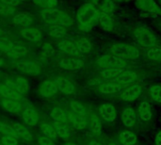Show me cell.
<instances>
[{"label":"cell","mask_w":161,"mask_h":145,"mask_svg":"<svg viewBox=\"0 0 161 145\" xmlns=\"http://www.w3.org/2000/svg\"><path fill=\"white\" fill-rule=\"evenodd\" d=\"M100 11L92 4H85L81 6L76 13V20L80 30L88 31L98 23Z\"/></svg>","instance_id":"6da1fadb"},{"label":"cell","mask_w":161,"mask_h":145,"mask_svg":"<svg viewBox=\"0 0 161 145\" xmlns=\"http://www.w3.org/2000/svg\"><path fill=\"white\" fill-rule=\"evenodd\" d=\"M41 16L43 22L50 25H61L66 27L73 25L72 17L65 11L58 8L44 9L42 11Z\"/></svg>","instance_id":"7a4b0ae2"},{"label":"cell","mask_w":161,"mask_h":145,"mask_svg":"<svg viewBox=\"0 0 161 145\" xmlns=\"http://www.w3.org/2000/svg\"><path fill=\"white\" fill-rule=\"evenodd\" d=\"M110 53L122 59H136L140 57V50L130 44L116 43L110 47Z\"/></svg>","instance_id":"3957f363"},{"label":"cell","mask_w":161,"mask_h":145,"mask_svg":"<svg viewBox=\"0 0 161 145\" xmlns=\"http://www.w3.org/2000/svg\"><path fill=\"white\" fill-rule=\"evenodd\" d=\"M134 38L136 42L144 47H151L156 44L157 37L156 35L146 28H138L134 33Z\"/></svg>","instance_id":"277c9868"},{"label":"cell","mask_w":161,"mask_h":145,"mask_svg":"<svg viewBox=\"0 0 161 145\" xmlns=\"http://www.w3.org/2000/svg\"><path fill=\"white\" fill-rule=\"evenodd\" d=\"M96 64L102 70L112 68H124V66L125 65V60L113 55H106L99 58L96 61Z\"/></svg>","instance_id":"5b68a950"},{"label":"cell","mask_w":161,"mask_h":145,"mask_svg":"<svg viewBox=\"0 0 161 145\" xmlns=\"http://www.w3.org/2000/svg\"><path fill=\"white\" fill-rule=\"evenodd\" d=\"M0 93L6 99H12V100H19L22 96L20 93L15 82L7 81L5 84L0 85Z\"/></svg>","instance_id":"8992f818"},{"label":"cell","mask_w":161,"mask_h":145,"mask_svg":"<svg viewBox=\"0 0 161 145\" xmlns=\"http://www.w3.org/2000/svg\"><path fill=\"white\" fill-rule=\"evenodd\" d=\"M17 69L29 75H38L41 73L40 66L30 59H22L17 63Z\"/></svg>","instance_id":"52a82bcc"},{"label":"cell","mask_w":161,"mask_h":145,"mask_svg":"<svg viewBox=\"0 0 161 145\" xmlns=\"http://www.w3.org/2000/svg\"><path fill=\"white\" fill-rule=\"evenodd\" d=\"M142 94V87L139 84H132L126 87L121 93V98L125 102H132L137 100Z\"/></svg>","instance_id":"ba28073f"},{"label":"cell","mask_w":161,"mask_h":145,"mask_svg":"<svg viewBox=\"0 0 161 145\" xmlns=\"http://www.w3.org/2000/svg\"><path fill=\"white\" fill-rule=\"evenodd\" d=\"M58 63L64 70H78L84 66V60L79 58H64L58 60Z\"/></svg>","instance_id":"9c48e42d"},{"label":"cell","mask_w":161,"mask_h":145,"mask_svg":"<svg viewBox=\"0 0 161 145\" xmlns=\"http://www.w3.org/2000/svg\"><path fill=\"white\" fill-rule=\"evenodd\" d=\"M99 115L106 122L111 123L116 120V109L112 104L106 103L100 106L99 108Z\"/></svg>","instance_id":"30bf717a"},{"label":"cell","mask_w":161,"mask_h":145,"mask_svg":"<svg viewBox=\"0 0 161 145\" xmlns=\"http://www.w3.org/2000/svg\"><path fill=\"white\" fill-rule=\"evenodd\" d=\"M137 78H138V75L135 72L125 70L114 81L117 82L118 84H120L122 88H126V87L134 84V82L137 80Z\"/></svg>","instance_id":"8fae6325"},{"label":"cell","mask_w":161,"mask_h":145,"mask_svg":"<svg viewBox=\"0 0 161 145\" xmlns=\"http://www.w3.org/2000/svg\"><path fill=\"white\" fill-rule=\"evenodd\" d=\"M137 112L133 108L124 109L121 116L122 123L126 127H133L137 122Z\"/></svg>","instance_id":"7c38bea8"},{"label":"cell","mask_w":161,"mask_h":145,"mask_svg":"<svg viewBox=\"0 0 161 145\" xmlns=\"http://www.w3.org/2000/svg\"><path fill=\"white\" fill-rule=\"evenodd\" d=\"M27 52H28V48L26 47V45H25L24 43H21L20 42L13 41L10 50L7 52L6 54L11 59H19V58L24 57L25 54H27Z\"/></svg>","instance_id":"4fadbf2b"},{"label":"cell","mask_w":161,"mask_h":145,"mask_svg":"<svg viewBox=\"0 0 161 145\" xmlns=\"http://www.w3.org/2000/svg\"><path fill=\"white\" fill-rule=\"evenodd\" d=\"M137 117L142 122H150L153 117V112L149 103L143 101L139 104L137 109Z\"/></svg>","instance_id":"5bb4252c"},{"label":"cell","mask_w":161,"mask_h":145,"mask_svg":"<svg viewBox=\"0 0 161 145\" xmlns=\"http://www.w3.org/2000/svg\"><path fill=\"white\" fill-rule=\"evenodd\" d=\"M58 48L69 56H76L79 53L76 42L72 39H65L58 43Z\"/></svg>","instance_id":"9a60e30c"},{"label":"cell","mask_w":161,"mask_h":145,"mask_svg":"<svg viewBox=\"0 0 161 145\" xmlns=\"http://www.w3.org/2000/svg\"><path fill=\"white\" fill-rule=\"evenodd\" d=\"M58 87V90H59L64 94H72L75 91V85L67 78L63 77H56L54 81Z\"/></svg>","instance_id":"2e32d148"},{"label":"cell","mask_w":161,"mask_h":145,"mask_svg":"<svg viewBox=\"0 0 161 145\" xmlns=\"http://www.w3.org/2000/svg\"><path fill=\"white\" fill-rule=\"evenodd\" d=\"M11 128L14 130L17 137L20 138L21 140H23L24 142H25V143H31L32 142L33 136L26 127H25L24 125H22L20 124H13Z\"/></svg>","instance_id":"e0dca14e"},{"label":"cell","mask_w":161,"mask_h":145,"mask_svg":"<svg viewBox=\"0 0 161 145\" xmlns=\"http://www.w3.org/2000/svg\"><path fill=\"white\" fill-rule=\"evenodd\" d=\"M20 34L29 42H40L42 40V32L35 27H24L20 29Z\"/></svg>","instance_id":"ac0fdd59"},{"label":"cell","mask_w":161,"mask_h":145,"mask_svg":"<svg viewBox=\"0 0 161 145\" xmlns=\"http://www.w3.org/2000/svg\"><path fill=\"white\" fill-rule=\"evenodd\" d=\"M12 22H13V24H15L17 25L26 27L32 24L33 17L31 14H29L25 11H20V12H17L14 14V16L12 18Z\"/></svg>","instance_id":"d6986e66"},{"label":"cell","mask_w":161,"mask_h":145,"mask_svg":"<svg viewBox=\"0 0 161 145\" xmlns=\"http://www.w3.org/2000/svg\"><path fill=\"white\" fill-rule=\"evenodd\" d=\"M136 5L139 8L152 12V13H161L160 8L154 0H136Z\"/></svg>","instance_id":"ffe728a7"},{"label":"cell","mask_w":161,"mask_h":145,"mask_svg":"<svg viewBox=\"0 0 161 145\" xmlns=\"http://www.w3.org/2000/svg\"><path fill=\"white\" fill-rule=\"evenodd\" d=\"M70 119L71 122L75 129L81 130L84 129L87 125V115L86 114H80L71 111L70 112Z\"/></svg>","instance_id":"44dd1931"},{"label":"cell","mask_w":161,"mask_h":145,"mask_svg":"<svg viewBox=\"0 0 161 145\" xmlns=\"http://www.w3.org/2000/svg\"><path fill=\"white\" fill-rule=\"evenodd\" d=\"M58 92V87L54 81H43L40 87V93L43 97H49Z\"/></svg>","instance_id":"7402d4cb"},{"label":"cell","mask_w":161,"mask_h":145,"mask_svg":"<svg viewBox=\"0 0 161 145\" xmlns=\"http://www.w3.org/2000/svg\"><path fill=\"white\" fill-rule=\"evenodd\" d=\"M123 88L121 87L120 84H118L115 81H108L106 82L104 84H102L99 87V91L102 93L105 94H113V93H117L119 92Z\"/></svg>","instance_id":"603a6c76"},{"label":"cell","mask_w":161,"mask_h":145,"mask_svg":"<svg viewBox=\"0 0 161 145\" xmlns=\"http://www.w3.org/2000/svg\"><path fill=\"white\" fill-rule=\"evenodd\" d=\"M137 141V136L129 130H124L119 135V142L122 145H135Z\"/></svg>","instance_id":"cb8c5ba5"},{"label":"cell","mask_w":161,"mask_h":145,"mask_svg":"<svg viewBox=\"0 0 161 145\" xmlns=\"http://www.w3.org/2000/svg\"><path fill=\"white\" fill-rule=\"evenodd\" d=\"M125 71L124 68H112V69H106V70H102L100 75L104 79L107 80H111L114 81L123 72Z\"/></svg>","instance_id":"d4e9b609"},{"label":"cell","mask_w":161,"mask_h":145,"mask_svg":"<svg viewBox=\"0 0 161 145\" xmlns=\"http://www.w3.org/2000/svg\"><path fill=\"white\" fill-rule=\"evenodd\" d=\"M23 118H24V121L25 123L27 125H30V126H34L38 124V121H39V115L36 111H34L33 109H25L24 112H23Z\"/></svg>","instance_id":"484cf974"},{"label":"cell","mask_w":161,"mask_h":145,"mask_svg":"<svg viewBox=\"0 0 161 145\" xmlns=\"http://www.w3.org/2000/svg\"><path fill=\"white\" fill-rule=\"evenodd\" d=\"M51 117L53 118L54 124H64L67 123L66 113L59 108H54L51 110Z\"/></svg>","instance_id":"4316f807"},{"label":"cell","mask_w":161,"mask_h":145,"mask_svg":"<svg viewBox=\"0 0 161 145\" xmlns=\"http://www.w3.org/2000/svg\"><path fill=\"white\" fill-rule=\"evenodd\" d=\"M98 23L102 26L103 29L108 30V31L111 30L113 28V25H114L112 19L109 17L108 14H105V13H101V12H100V15H99Z\"/></svg>","instance_id":"83f0119b"},{"label":"cell","mask_w":161,"mask_h":145,"mask_svg":"<svg viewBox=\"0 0 161 145\" xmlns=\"http://www.w3.org/2000/svg\"><path fill=\"white\" fill-rule=\"evenodd\" d=\"M90 129L93 133H99L102 129L101 120L95 113H91L90 115Z\"/></svg>","instance_id":"f1b7e54d"},{"label":"cell","mask_w":161,"mask_h":145,"mask_svg":"<svg viewBox=\"0 0 161 145\" xmlns=\"http://www.w3.org/2000/svg\"><path fill=\"white\" fill-rule=\"evenodd\" d=\"M40 126H41L42 132L44 134L45 137H47V138H49L51 140H55L58 137L55 127L52 126V125H50L49 124H47V123H42Z\"/></svg>","instance_id":"f546056e"},{"label":"cell","mask_w":161,"mask_h":145,"mask_svg":"<svg viewBox=\"0 0 161 145\" xmlns=\"http://www.w3.org/2000/svg\"><path fill=\"white\" fill-rule=\"evenodd\" d=\"M2 105L4 107V109L9 112H17L18 110H20L21 106L19 103H17L16 100H12V99H6L4 98Z\"/></svg>","instance_id":"4dcf8cb0"},{"label":"cell","mask_w":161,"mask_h":145,"mask_svg":"<svg viewBox=\"0 0 161 145\" xmlns=\"http://www.w3.org/2000/svg\"><path fill=\"white\" fill-rule=\"evenodd\" d=\"M147 57L150 60L161 61V47L158 45H153L149 47L147 51Z\"/></svg>","instance_id":"1f68e13d"},{"label":"cell","mask_w":161,"mask_h":145,"mask_svg":"<svg viewBox=\"0 0 161 145\" xmlns=\"http://www.w3.org/2000/svg\"><path fill=\"white\" fill-rule=\"evenodd\" d=\"M33 2L42 10L56 8V7L58 6V0H33Z\"/></svg>","instance_id":"d6a6232c"},{"label":"cell","mask_w":161,"mask_h":145,"mask_svg":"<svg viewBox=\"0 0 161 145\" xmlns=\"http://www.w3.org/2000/svg\"><path fill=\"white\" fill-rule=\"evenodd\" d=\"M48 34L51 37L54 38H62L66 35V29L64 26L61 25H51L49 30H48Z\"/></svg>","instance_id":"836d02e7"},{"label":"cell","mask_w":161,"mask_h":145,"mask_svg":"<svg viewBox=\"0 0 161 145\" xmlns=\"http://www.w3.org/2000/svg\"><path fill=\"white\" fill-rule=\"evenodd\" d=\"M14 82H15V84H16L21 94L27 93L30 91V85L26 79H25L23 77H18V78H16V80Z\"/></svg>","instance_id":"e575fe53"},{"label":"cell","mask_w":161,"mask_h":145,"mask_svg":"<svg viewBox=\"0 0 161 145\" xmlns=\"http://www.w3.org/2000/svg\"><path fill=\"white\" fill-rule=\"evenodd\" d=\"M54 127L56 129L57 135L59 138L67 140L70 137V131L64 124H54Z\"/></svg>","instance_id":"d590c367"},{"label":"cell","mask_w":161,"mask_h":145,"mask_svg":"<svg viewBox=\"0 0 161 145\" xmlns=\"http://www.w3.org/2000/svg\"><path fill=\"white\" fill-rule=\"evenodd\" d=\"M77 46H78V50L80 53H88L92 50V42L87 39V38H80L77 42Z\"/></svg>","instance_id":"8d00e7d4"},{"label":"cell","mask_w":161,"mask_h":145,"mask_svg":"<svg viewBox=\"0 0 161 145\" xmlns=\"http://www.w3.org/2000/svg\"><path fill=\"white\" fill-rule=\"evenodd\" d=\"M114 8H115V5L112 0H103V2L100 5V12L101 13L109 15V13H111L114 10Z\"/></svg>","instance_id":"74e56055"},{"label":"cell","mask_w":161,"mask_h":145,"mask_svg":"<svg viewBox=\"0 0 161 145\" xmlns=\"http://www.w3.org/2000/svg\"><path fill=\"white\" fill-rule=\"evenodd\" d=\"M151 98L157 102L161 104V86L160 85H152L149 89Z\"/></svg>","instance_id":"f35d334b"},{"label":"cell","mask_w":161,"mask_h":145,"mask_svg":"<svg viewBox=\"0 0 161 145\" xmlns=\"http://www.w3.org/2000/svg\"><path fill=\"white\" fill-rule=\"evenodd\" d=\"M15 13V8L6 4H0V15L3 16H9Z\"/></svg>","instance_id":"ab89813d"},{"label":"cell","mask_w":161,"mask_h":145,"mask_svg":"<svg viewBox=\"0 0 161 145\" xmlns=\"http://www.w3.org/2000/svg\"><path fill=\"white\" fill-rule=\"evenodd\" d=\"M71 109H72L71 111H73V112L80 113V114H87L85 107H84L80 102L73 101V102L71 103Z\"/></svg>","instance_id":"60d3db41"},{"label":"cell","mask_w":161,"mask_h":145,"mask_svg":"<svg viewBox=\"0 0 161 145\" xmlns=\"http://www.w3.org/2000/svg\"><path fill=\"white\" fill-rule=\"evenodd\" d=\"M12 42L13 41H10L5 37H1L0 38V51H3L5 53L8 52L11 48Z\"/></svg>","instance_id":"b9f144b4"},{"label":"cell","mask_w":161,"mask_h":145,"mask_svg":"<svg viewBox=\"0 0 161 145\" xmlns=\"http://www.w3.org/2000/svg\"><path fill=\"white\" fill-rule=\"evenodd\" d=\"M0 133H2L3 135H7V136H15V137H17L16 133L11 128V126L6 125H4L2 123H0Z\"/></svg>","instance_id":"7bdbcfd3"},{"label":"cell","mask_w":161,"mask_h":145,"mask_svg":"<svg viewBox=\"0 0 161 145\" xmlns=\"http://www.w3.org/2000/svg\"><path fill=\"white\" fill-rule=\"evenodd\" d=\"M41 52L44 57H51L54 54V48L49 43H44L41 47Z\"/></svg>","instance_id":"ee69618b"},{"label":"cell","mask_w":161,"mask_h":145,"mask_svg":"<svg viewBox=\"0 0 161 145\" xmlns=\"http://www.w3.org/2000/svg\"><path fill=\"white\" fill-rule=\"evenodd\" d=\"M17 140H18V138L15 136L3 135L1 143L3 145H17Z\"/></svg>","instance_id":"f6af8a7d"},{"label":"cell","mask_w":161,"mask_h":145,"mask_svg":"<svg viewBox=\"0 0 161 145\" xmlns=\"http://www.w3.org/2000/svg\"><path fill=\"white\" fill-rule=\"evenodd\" d=\"M38 145H56L55 144V142L51 140V139H49V138H47V137H42V138H40L39 139V141H38Z\"/></svg>","instance_id":"bcb514c9"},{"label":"cell","mask_w":161,"mask_h":145,"mask_svg":"<svg viewBox=\"0 0 161 145\" xmlns=\"http://www.w3.org/2000/svg\"><path fill=\"white\" fill-rule=\"evenodd\" d=\"M1 3L3 4H6V5H9V6H12V7H16L17 5H19L20 2H18L17 0H0Z\"/></svg>","instance_id":"7dc6e473"},{"label":"cell","mask_w":161,"mask_h":145,"mask_svg":"<svg viewBox=\"0 0 161 145\" xmlns=\"http://www.w3.org/2000/svg\"><path fill=\"white\" fill-rule=\"evenodd\" d=\"M155 144L156 145H161V130H159L155 138Z\"/></svg>","instance_id":"c3c4849f"},{"label":"cell","mask_w":161,"mask_h":145,"mask_svg":"<svg viewBox=\"0 0 161 145\" xmlns=\"http://www.w3.org/2000/svg\"><path fill=\"white\" fill-rule=\"evenodd\" d=\"M89 145H101L99 142H91Z\"/></svg>","instance_id":"681fc988"},{"label":"cell","mask_w":161,"mask_h":145,"mask_svg":"<svg viewBox=\"0 0 161 145\" xmlns=\"http://www.w3.org/2000/svg\"><path fill=\"white\" fill-rule=\"evenodd\" d=\"M3 35H5V31L2 28H0V38L3 37Z\"/></svg>","instance_id":"f907efd6"},{"label":"cell","mask_w":161,"mask_h":145,"mask_svg":"<svg viewBox=\"0 0 161 145\" xmlns=\"http://www.w3.org/2000/svg\"><path fill=\"white\" fill-rule=\"evenodd\" d=\"M2 63H3V58H2V56H1V53H0V66L2 65Z\"/></svg>","instance_id":"816d5d0a"},{"label":"cell","mask_w":161,"mask_h":145,"mask_svg":"<svg viewBox=\"0 0 161 145\" xmlns=\"http://www.w3.org/2000/svg\"><path fill=\"white\" fill-rule=\"evenodd\" d=\"M65 145H75V143H72V142H68V143H66Z\"/></svg>","instance_id":"f5cc1de1"},{"label":"cell","mask_w":161,"mask_h":145,"mask_svg":"<svg viewBox=\"0 0 161 145\" xmlns=\"http://www.w3.org/2000/svg\"><path fill=\"white\" fill-rule=\"evenodd\" d=\"M107 145H117L116 143H114V142H110V143H108Z\"/></svg>","instance_id":"db71d44e"},{"label":"cell","mask_w":161,"mask_h":145,"mask_svg":"<svg viewBox=\"0 0 161 145\" xmlns=\"http://www.w3.org/2000/svg\"><path fill=\"white\" fill-rule=\"evenodd\" d=\"M18 2H23V1H25V0H17Z\"/></svg>","instance_id":"11a10c76"},{"label":"cell","mask_w":161,"mask_h":145,"mask_svg":"<svg viewBox=\"0 0 161 145\" xmlns=\"http://www.w3.org/2000/svg\"><path fill=\"white\" fill-rule=\"evenodd\" d=\"M118 1H127V0H118Z\"/></svg>","instance_id":"9f6ffc18"},{"label":"cell","mask_w":161,"mask_h":145,"mask_svg":"<svg viewBox=\"0 0 161 145\" xmlns=\"http://www.w3.org/2000/svg\"><path fill=\"white\" fill-rule=\"evenodd\" d=\"M0 145H3V144H2V143H1V142H0Z\"/></svg>","instance_id":"6f0895ef"}]
</instances>
